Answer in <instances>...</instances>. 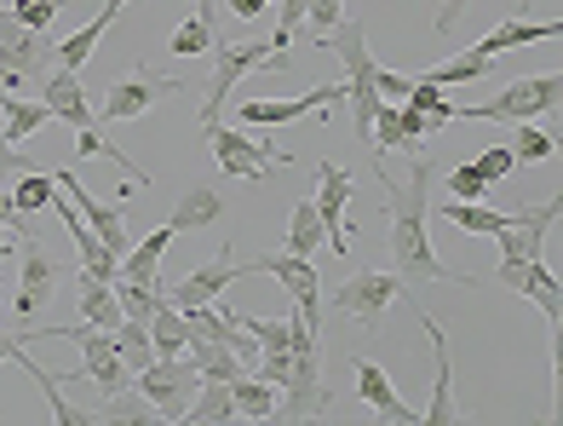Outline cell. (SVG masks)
Returning <instances> with one entry per match:
<instances>
[{
    "mask_svg": "<svg viewBox=\"0 0 563 426\" xmlns=\"http://www.w3.org/2000/svg\"><path fill=\"white\" fill-rule=\"evenodd\" d=\"M196 369H201V381H236V374H247V363L230 352L224 340H196L190 335V352H185Z\"/></svg>",
    "mask_w": 563,
    "mask_h": 426,
    "instance_id": "obj_27",
    "label": "cell"
},
{
    "mask_svg": "<svg viewBox=\"0 0 563 426\" xmlns=\"http://www.w3.org/2000/svg\"><path fill=\"white\" fill-rule=\"evenodd\" d=\"M224 219V196L213 185H190L185 196H178V208H173V237H190V231H208V225Z\"/></svg>",
    "mask_w": 563,
    "mask_h": 426,
    "instance_id": "obj_20",
    "label": "cell"
},
{
    "mask_svg": "<svg viewBox=\"0 0 563 426\" xmlns=\"http://www.w3.org/2000/svg\"><path fill=\"white\" fill-rule=\"evenodd\" d=\"M150 352L156 358H185L190 352V317L178 306H156V317H150Z\"/></svg>",
    "mask_w": 563,
    "mask_h": 426,
    "instance_id": "obj_24",
    "label": "cell"
},
{
    "mask_svg": "<svg viewBox=\"0 0 563 426\" xmlns=\"http://www.w3.org/2000/svg\"><path fill=\"white\" fill-rule=\"evenodd\" d=\"M466 7H472V0H443V7H438V18H431V30H438V35H449L454 23H460V12H466Z\"/></svg>",
    "mask_w": 563,
    "mask_h": 426,
    "instance_id": "obj_49",
    "label": "cell"
},
{
    "mask_svg": "<svg viewBox=\"0 0 563 426\" xmlns=\"http://www.w3.org/2000/svg\"><path fill=\"white\" fill-rule=\"evenodd\" d=\"M18 283H23V294H35V299H46V294H53V283H58V265L41 254L35 237L18 242Z\"/></svg>",
    "mask_w": 563,
    "mask_h": 426,
    "instance_id": "obj_30",
    "label": "cell"
},
{
    "mask_svg": "<svg viewBox=\"0 0 563 426\" xmlns=\"http://www.w3.org/2000/svg\"><path fill=\"white\" fill-rule=\"evenodd\" d=\"M368 150H374V162H386L391 150H402V110L391 105V98L374 110V139H368Z\"/></svg>",
    "mask_w": 563,
    "mask_h": 426,
    "instance_id": "obj_39",
    "label": "cell"
},
{
    "mask_svg": "<svg viewBox=\"0 0 563 426\" xmlns=\"http://www.w3.org/2000/svg\"><path fill=\"white\" fill-rule=\"evenodd\" d=\"M356 196V179L340 167V162H317V219H322V248H334V254H351V231H345V203Z\"/></svg>",
    "mask_w": 563,
    "mask_h": 426,
    "instance_id": "obj_9",
    "label": "cell"
},
{
    "mask_svg": "<svg viewBox=\"0 0 563 426\" xmlns=\"http://www.w3.org/2000/svg\"><path fill=\"white\" fill-rule=\"evenodd\" d=\"M58 7H64V0H12L7 12L23 23V30H41V35H46V23L58 18Z\"/></svg>",
    "mask_w": 563,
    "mask_h": 426,
    "instance_id": "obj_44",
    "label": "cell"
},
{
    "mask_svg": "<svg viewBox=\"0 0 563 426\" xmlns=\"http://www.w3.org/2000/svg\"><path fill=\"white\" fill-rule=\"evenodd\" d=\"M247 69H288V53H276L271 41H242V46L219 41L213 46V75H208V87H201V110H196L201 133L224 121V98H230V87H236Z\"/></svg>",
    "mask_w": 563,
    "mask_h": 426,
    "instance_id": "obj_3",
    "label": "cell"
},
{
    "mask_svg": "<svg viewBox=\"0 0 563 426\" xmlns=\"http://www.w3.org/2000/svg\"><path fill=\"white\" fill-rule=\"evenodd\" d=\"M271 12V0H230V18H260Z\"/></svg>",
    "mask_w": 563,
    "mask_h": 426,
    "instance_id": "obj_52",
    "label": "cell"
},
{
    "mask_svg": "<svg viewBox=\"0 0 563 426\" xmlns=\"http://www.w3.org/2000/svg\"><path fill=\"white\" fill-rule=\"evenodd\" d=\"M558 35H563L558 18H506V23H495V30L477 41V53L500 58V53H518V46H534V41H558Z\"/></svg>",
    "mask_w": 563,
    "mask_h": 426,
    "instance_id": "obj_16",
    "label": "cell"
},
{
    "mask_svg": "<svg viewBox=\"0 0 563 426\" xmlns=\"http://www.w3.org/2000/svg\"><path fill=\"white\" fill-rule=\"evenodd\" d=\"M110 335H115V352H121V363L133 369V374H139L144 363H156V352H150V323H133V317H121Z\"/></svg>",
    "mask_w": 563,
    "mask_h": 426,
    "instance_id": "obj_38",
    "label": "cell"
},
{
    "mask_svg": "<svg viewBox=\"0 0 563 426\" xmlns=\"http://www.w3.org/2000/svg\"><path fill=\"white\" fill-rule=\"evenodd\" d=\"M18 346H23L18 335H0V363H12V352H18Z\"/></svg>",
    "mask_w": 563,
    "mask_h": 426,
    "instance_id": "obj_53",
    "label": "cell"
},
{
    "mask_svg": "<svg viewBox=\"0 0 563 426\" xmlns=\"http://www.w3.org/2000/svg\"><path fill=\"white\" fill-rule=\"evenodd\" d=\"M402 294L408 288H402L397 271H356V277H345L334 294H328V312L363 317V329H379V317H386Z\"/></svg>",
    "mask_w": 563,
    "mask_h": 426,
    "instance_id": "obj_6",
    "label": "cell"
},
{
    "mask_svg": "<svg viewBox=\"0 0 563 426\" xmlns=\"http://www.w3.org/2000/svg\"><path fill=\"white\" fill-rule=\"evenodd\" d=\"M230 397H236L242 420H271L276 404H282V386H271L265 374H260V381H253V374H236V381H230Z\"/></svg>",
    "mask_w": 563,
    "mask_h": 426,
    "instance_id": "obj_26",
    "label": "cell"
},
{
    "mask_svg": "<svg viewBox=\"0 0 563 426\" xmlns=\"http://www.w3.org/2000/svg\"><path fill=\"white\" fill-rule=\"evenodd\" d=\"M558 203H529L518 208V219L506 225V231L495 237L500 242V265H529V260H541V248H547V231L558 225Z\"/></svg>",
    "mask_w": 563,
    "mask_h": 426,
    "instance_id": "obj_12",
    "label": "cell"
},
{
    "mask_svg": "<svg viewBox=\"0 0 563 426\" xmlns=\"http://www.w3.org/2000/svg\"><path fill=\"white\" fill-rule=\"evenodd\" d=\"M431 208H438V219H449L454 231H466V237H500L506 225L518 219V214H506V208H489V203H454V196H449V203H431Z\"/></svg>",
    "mask_w": 563,
    "mask_h": 426,
    "instance_id": "obj_22",
    "label": "cell"
},
{
    "mask_svg": "<svg viewBox=\"0 0 563 426\" xmlns=\"http://www.w3.org/2000/svg\"><path fill=\"white\" fill-rule=\"evenodd\" d=\"M98 420H133V426H144V420H162V415H156V404H150L144 392L126 397V386H121V392H110V404L98 409Z\"/></svg>",
    "mask_w": 563,
    "mask_h": 426,
    "instance_id": "obj_40",
    "label": "cell"
},
{
    "mask_svg": "<svg viewBox=\"0 0 563 426\" xmlns=\"http://www.w3.org/2000/svg\"><path fill=\"white\" fill-rule=\"evenodd\" d=\"M340 18H345V0H311V7H305V30H299V35H311V41L322 46V35L334 30Z\"/></svg>",
    "mask_w": 563,
    "mask_h": 426,
    "instance_id": "obj_42",
    "label": "cell"
},
{
    "mask_svg": "<svg viewBox=\"0 0 563 426\" xmlns=\"http://www.w3.org/2000/svg\"><path fill=\"white\" fill-rule=\"evenodd\" d=\"M230 283H242V265L230 260V242H224V254H213L201 271H190L178 288H162V299H167V306H178V312H196V306H213V299H224Z\"/></svg>",
    "mask_w": 563,
    "mask_h": 426,
    "instance_id": "obj_13",
    "label": "cell"
},
{
    "mask_svg": "<svg viewBox=\"0 0 563 426\" xmlns=\"http://www.w3.org/2000/svg\"><path fill=\"white\" fill-rule=\"evenodd\" d=\"M402 105H415V110H426V121H431V133L438 128H449L454 121V98L438 87V81H426V75H415V81H408V98Z\"/></svg>",
    "mask_w": 563,
    "mask_h": 426,
    "instance_id": "obj_35",
    "label": "cell"
},
{
    "mask_svg": "<svg viewBox=\"0 0 563 426\" xmlns=\"http://www.w3.org/2000/svg\"><path fill=\"white\" fill-rule=\"evenodd\" d=\"M328 409V392H322V323H311L294 306V363H288V381H282V420H317Z\"/></svg>",
    "mask_w": 563,
    "mask_h": 426,
    "instance_id": "obj_2",
    "label": "cell"
},
{
    "mask_svg": "<svg viewBox=\"0 0 563 426\" xmlns=\"http://www.w3.org/2000/svg\"><path fill=\"white\" fill-rule=\"evenodd\" d=\"M53 203H58V179H53V173H41V167L12 173V208L18 214H41V208H53Z\"/></svg>",
    "mask_w": 563,
    "mask_h": 426,
    "instance_id": "obj_32",
    "label": "cell"
},
{
    "mask_svg": "<svg viewBox=\"0 0 563 426\" xmlns=\"http://www.w3.org/2000/svg\"><path fill=\"white\" fill-rule=\"evenodd\" d=\"M276 277L282 288L294 294V306L311 317V323H322V277H317V260H299V254H265V260H247L242 265V277Z\"/></svg>",
    "mask_w": 563,
    "mask_h": 426,
    "instance_id": "obj_10",
    "label": "cell"
},
{
    "mask_svg": "<svg viewBox=\"0 0 563 426\" xmlns=\"http://www.w3.org/2000/svg\"><path fill=\"white\" fill-rule=\"evenodd\" d=\"M35 162L30 156H18V144H7V139H0V173H30Z\"/></svg>",
    "mask_w": 563,
    "mask_h": 426,
    "instance_id": "obj_50",
    "label": "cell"
},
{
    "mask_svg": "<svg viewBox=\"0 0 563 426\" xmlns=\"http://www.w3.org/2000/svg\"><path fill=\"white\" fill-rule=\"evenodd\" d=\"M420 329L431 340V358H438V386H431V404L415 420H454L460 409H454V374H449V335H443V323L426 317V312H420Z\"/></svg>",
    "mask_w": 563,
    "mask_h": 426,
    "instance_id": "obj_17",
    "label": "cell"
},
{
    "mask_svg": "<svg viewBox=\"0 0 563 426\" xmlns=\"http://www.w3.org/2000/svg\"><path fill=\"white\" fill-rule=\"evenodd\" d=\"M46 121H53V116H46L41 98H12L7 87H0V139H7V144H23L30 133H41Z\"/></svg>",
    "mask_w": 563,
    "mask_h": 426,
    "instance_id": "obj_23",
    "label": "cell"
},
{
    "mask_svg": "<svg viewBox=\"0 0 563 426\" xmlns=\"http://www.w3.org/2000/svg\"><path fill=\"white\" fill-rule=\"evenodd\" d=\"M408 81H415V75H397V69H386V64H374V92L391 98V105H397V98H408Z\"/></svg>",
    "mask_w": 563,
    "mask_h": 426,
    "instance_id": "obj_46",
    "label": "cell"
},
{
    "mask_svg": "<svg viewBox=\"0 0 563 426\" xmlns=\"http://www.w3.org/2000/svg\"><path fill=\"white\" fill-rule=\"evenodd\" d=\"M126 7H133V0H104V12H98L92 23H87V30H75L69 41H58V53H53V64L58 69H81L92 53H98V41H104V30H110V23L126 12Z\"/></svg>",
    "mask_w": 563,
    "mask_h": 426,
    "instance_id": "obj_19",
    "label": "cell"
},
{
    "mask_svg": "<svg viewBox=\"0 0 563 426\" xmlns=\"http://www.w3.org/2000/svg\"><path fill=\"white\" fill-rule=\"evenodd\" d=\"M219 46V18H213V0H196V12L173 30L167 41V53L173 58H201V53H213Z\"/></svg>",
    "mask_w": 563,
    "mask_h": 426,
    "instance_id": "obj_21",
    "label": "cell"
},
{
    "mask_svg": "<svg viewBox=\"0 0 563 426\" xmlns=\"http://www.w3.org/2000/svg\"><path fill=\"white\" fill-rule=\"evenodd\" d=\"M511 288H518L523 299H534V306L547 312V323H558V317H563V299H558V271H552L547 260H529V265L518 271V283H511Z\"/></svg>",
    "mask_w": 563,
    "mask_h": 426,
    "instance_id": "obj_25",
    "label": "cell"
},
{
    "mask_svg": "<svg viewBox=\"0 0 563 426\" xmlns=\"http://www.w3.org/2000/svg\"><path fill=\"white\" fill-rule=\"evenodd\" d=\"M431 133V121H426V110H415V105H402V144L415 150L420 139Z\"/></svg>",
    "mask_w": 563,
    "mask_h": 426,
    "instance_id": "obj_47",
    "label": "cell"
},
{
    "mask_svg": "<svg viewBox=\"0 0 563 426\" xmlns=\"http://www.w3.org/2000/svg\"><path fill=\"white\" fill-rule=\"evenodd\" d=\"M328 105H345V87H311L299 98H247L236 110L247 128H288V121H305V116H328Z\"/></svg>",
    "mask_w": 563,
    "mask_h": 426,
    "instance_id": "obj_11",
    "label": "cell"
},
{
    "mask_svg": "<svg viewBox=\"0 0 563 426\" xmlns=\"http://www.w3.org/2000/svg\"><path fill=\"white\" fill-rule=\"evenodd\" d=\"M351 374H356V392H363V404H374V409L386 415V420H415V409H408L402 397H397L391 374L379 369L374 358H356V363H351Z\"/></svg>",
    "mask_w": 563,
    "mask_h": 426,
    "instance_id": "obj_18",
    "label": "cell"
},
{
    "mask_svg": "<svg viewBox=\"0 0 563 426\" xmlns=\"http://www.w3.org/2000/svg\"><path fill=\"white\" fill-rule=\"evenodd\" d=\"M495 69V58L489 53H460V58H449V64H431V69H420L426 81H438V87H460V81H483V75Z\"/></svg>",
    "mask_w": 563,
    "mask_h": 426,
    "instance_id": "obj_33",
    "label": "cell"
},
{
    "mask_svg": "<svg viewBox=\"0 0 563 426\" xmlns=\"http://www.w3.org/2000/svg\"><path fill=\"white\" fill-rule=\"evenodd\" d=\"M374 179L386 190V219H391V260H397V277L402 288L415 294L426 283H449L454 271L438 260V248L426 237V214H431V179H438V162L415 150V167H408V185H397L386 162H374Z\"/></svg>",
    "mask_w": 563,
    "mask_h": 426,
    "instance_id": "obj_1",
    "label": "cell"
},
{
    "mask_svg": "<svg viewBox=\"0 0 563 426\" xmlns=\"http://www.w3.org/2000/svg\"><path fill=\"white\" fill-rule=\"evenodd\" d=\"M178 7H190V0H178Z\"/></svg>",
    "mask_w": 563,
    "mask_h": 426,
    "instance_id": "obj_54",
    "label": "cell"
},
{
    "mask_svg": "<svg viewBox=\"0 0 563 426\" xmlns=\"http://www.w3.org/2000/svg\"><path fill=\"white\" fill-rule=\"evenodd\" d=\"M115 299H121V317L133 323H150L162 306V277L156 283H139V277H115Z\"/></svg>",
    "mask_w": 563,
    "mask_h": 426,
    "instance_id": "obj_37",
    "label": "cell"
},
{
    "mask_svg": "<svg viewBox=\"0 0 563 426\" xmlns=\"http://www.w3.org/2000/svg\"><path fill=\"white\" fill-rule=\"evenodd\" d=\"M472 167L483 173V185H500V179H511V173H518V156H511V144H495V150H477Z\"/></svg>",
    "mask_w": 563,
    "mask_h": 426,
    "instance_id": "obj_43",
    "label": "cell"
},
{
    "mask_svg": "<svg viewBox=\"0 0 563 426\" xmlns=\"http://www.w3.org/2000/svg\"><path fill=\"white\" fill-rule=\"evenodd\" d=\"M185 420L196 426H224V420H236V397H230V381H201L196 397H190V409Z\"/></svg>",
    "mask_w": 563,
    "mask_h": 426,
    "instance_id": "obj_28",
    "label": "cell"
},
{
    "mask_svg": "<svg viewBox=\"0 0 563 426\" xmlns=\"http://www.w3.org/2000/svg\"><path fill=\"white\" fill-rule=\"evenodd\" d=\"M41 306H46V299H35V294H23V288H18V294H12V312H18V317H23V323H30V317H35V312H41Z\"/></svg>",
    "mask_w": 563,
    "mask_h": 426,
    "instance_id": "obj_51",
    "label": "cell"
},
{
    "mask_svg": "<svg viewBox=\"0 0 563 426\" xmlns=\"http://www.w3.org/2000/svg\"><path fill=\"white\" fill-rule=\"evenodd\" d=\"M511 128V156H518V167L523 162H552L558 156V139L541 128V121H506Z\"/></svg>",
    "mask_w": 563,
    "mask_h": 426,
    "instance_id": "obj_34",
    "label": "cell"
},
{
    "mask_svg": "<svg viewBox=\"0 0 563 426\" xmlns=\"http://www.w3.org/2000/svg\"><path fill=\"white\" fill-rule=\"evenodd\" d=\"M449 196H454V203H483V196H489V185H483V173H477L472 162H460V167L449 173Z\"/></svg>",
    "mask_w": 563,
    "mask_h": 426,
    "instance_id": "obj_45",
    "label": "cell"
},
{
    "mask_svg": "<svg viewBox=\"0 0 563 426\" xmlns=\"http://www.w3.org/2000/svg\"><path fill=\"white\" fill-rule=\"evenodd\" d=\"M558 98H563V75L547 69V75L500 87L495 98H483V105H454V116H466V121H534V116L558 110Z\"/></svg>",
    "mask_w": 563,
    "mask_h": 426,
    "instance_id": "obj_4",
    "label": "cell"
},
{
    "mask_svg": "<svg viewBox=\"0 0 563 426\" xmlns=\"http://www.w3.org/2000/svg\"><path fill=\"white\" fill-rule=\"evenodd\" d=\"M208 144H213V162H219L224 179H265L271 167L288 162L271 139H247L236 128H224V121H219V128H208Z\"/></svg>",
    "mask_w": 563,
    "mask_h": 426,
    "instance_id": "obj_8",
    "label": "cell"
},
{
    "mask_svg": "<svg viewBox=\"0 0 563 426\" xmlns=\"http://www.w3.org/2000/svg\"><path fill=\"white\" fill-rule=\"evenodd\" d=\"M167 242H173V225H162V231H150L139 237L133 248L121 254V277H139V283H156V265L167 254Z\"/></svg>",
    "mask_w": 563,
    "mask_h": 426,
    "instance_id": "obj_29",
    "label": "cell"
},
{
    "mask_svg": "<svg viewBox=\"0 0 563 426\" xmlns=\"http://www.w3.org/2000/svg\"><path fill=\"white\" fill-rule=\"evenodd\" d=\"M41 58H46L41 30H23V23L0 7V69L23 75V81H41Z\"/></svg>",
    "mask_w": 563,
    "mask_h": 426,
    "instance_id": "obj_15",
    "label": "cell"
},
{
    "mask_svg": "<svg viewBox=\"0 0 563 426\" xmlns=\"http://www.w3.org/2000/svg\"><path fill=\"white\" fill-rule=\"evenodd\" d=\"M288 254L299 260H317V248H322V219H317V203H294V219H288Z\"/></svg>",
    "mask_w": 563,
    "mask_h": 426,
    "instance_id": "obj_36",
    "label": "cell"
},
{
    "mask_svg": "<svg viewBox=\"0 0 563 426\" xmlns=\"http://www.w3.org/2000/svg\"><path fill=\"white\" fill-rule=\"evenodd\" d=\"M305 7H311V0H276V35H271L276 53H288L294 35L305 30Z\"/></svg>",
    "mask_w": 563,
    "mask_h": 426,
    "instance_id": "obj_41",
    "label": "cell"
},
{
    "mask_svg": "<svg viewBox=\"0 0 563 426\" xmlns=\"http://www.w3.org/2000/svg\"><path fill=\"white\" fill-rule=\"evenodd\" d=\"M0 225H7L12 237H35V231H30V214L12 208V190H0Z\"/></svg>",
    "mask_w": 563,
    "mask_h": 426,
    "instance_id": "obj_48",
    "label": "cell"
},
{
    "mask_svg": "<svg viewBox=\"0 0 563 426\" xmlns=\"http://www.w3.org/2000/svg\"><path fill=\"white\" fill-rule=\"evenodd\" d=\"M81 323H92V329H115L121 323V299H115V283H98V277H81Z\"/></svg>",
    "mask_w": 563,
    "mask_h": 426,
    "instance_id": "obj_31",
    "label": "cell"
},
{
    "mask_svg": "<svg viewBox=\"0 0 563 426\" xmlns=\"http://www.w3.org/2000/svg\"><path fill=\"white\" fill-rule=\"evenodd\" d=\"M178 87H185V75H162V69H144L133 58V75H121V81L104 92V110H98V121H139L162 105V98H173Z\"/></svg>",
    "mask_w": 563,
    "mask_h": 426,
    "instance_id": "obj_7",
    "label": "cell"
},
{
    "mask_svg": "<svg viewBox=\"0 0 563 426\" xmlns=\"http://www.w3.org/2000/svg\"><path fill=\"white\" fill-rule=\"evenodd\" d=\"M41 105L53 121H69V128H92L98 110L87 105V87H81V69H46L41 75Z\"/></svg>",
    "mask_w": 563,
    "mask_h": 426,
    "instance_id": "obj_14",
    "label": "cell"
},
{
    "mask_svg": "<svg viewBox=\"0 0 563 426\" xmlns=\"http://www.w3.org/2000/svg\"><path fill=\"white\" fill-rule=\"evenodd\" d=\"M196 386H201V369L190 358H156V363H144L133 374V392H144L162 420H185Z\"/></svg>",
    "mask_w": 563,
    "mask_h": 426,
    "instance_id": "obj_5",
    "label": "cell"
}]
</instances>
